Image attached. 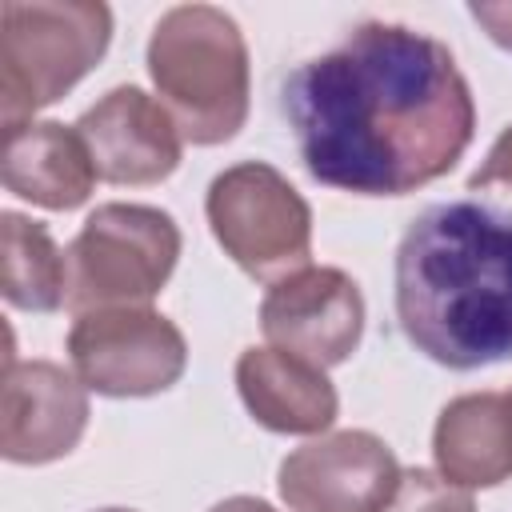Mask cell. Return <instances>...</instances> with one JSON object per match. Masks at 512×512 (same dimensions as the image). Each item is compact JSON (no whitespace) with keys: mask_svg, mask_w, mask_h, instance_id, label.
I'll return each mask as SVG.
<instances>
[{"mask_svg":"<svg viewBox=\"0 0 512 512\" xmlns=\"http://www.w3.org/2000/svg\"><path fill=\"white\" fill-rule=\"evenodd\" d=\"M180 228L152 204H96L68 252V308H144L176 272Z\"/></svg>","mask_w":512,"mask_h":512,"instance_id":"cell-5","label":"cell"},{"mask_svg":"<svg viewBox=\"0 0 512 512\" xmlns=\"http://www.w3.org/2000/svg\"><path fill=\"white\" fill-rule=\"evenodd\" d=\"M280 108L308 176L352 196H408L448 176L476 132L448 44L388 20H364L296 64Z\"/></svg>","mask_w":512,"mask_h":512,"instance_id":"cell-1","label":"cell"},{"mask_svg":"<svg viewBox=\"0 0 512 512\" xmlns=\"http://www.w3.org/2000/svg\"><path fill=\"white\" fill-rule=\"evenodd\" d=\"M0 180L12 196L48 212L80 208L96 188V164L76 128L60 120H32L4 132Z\"/></svg>","mask_w":512,"mask_h":512,"instance_id":"cell-13","label":"cell"},{"mask_svg":"<svg viewBox=\"0 0 512 512\" xmlns=\"http://www.w3.org/2000/svg\"><path fill=\"white\" fill-rule=\"evenodd\" d=\"M96 512H136V508H96Z\"/></svg>","mask_w":512,"mask_h":512,"instance_id":"cell-20","label":"cell"},{"mask_svg":"<svg viewBox=\"0 0 512 512\" xmlns=\"http://www.w3.org/2000/svg\"><path fill=\"white\" fill-rule=\"evenodd\" d=\"M468 188H508L512 192V124L492 140L484 164L468 176Z\"/></svg>","mask_w":512,"mask_h":512,"instance_id":"cell-17","label":"cell"},{"mask_svg":"<svg viewBox=\"0 0 512 512\" xmlns=\"http://www.w3.org/2000/svg\"><path fill=\"white\" fill-rule=\"evenodd\" d=\"M112 8L100 0L0 4V124L4 132L68 96L108 52Z\"/></svg>","mask_w":512,"mask_h":512,"instance_id":"cell-4","label":"cell"},{"mask_svg":"<svg viewBox=\"0 0 512 512\" xmlns=\"http://www.w3.org/2000/svg\"><path fill=\"white\" fill-rule=\"evenodd\" d=\"M236 392L248 416L284 436H324L336 424L340 396L320 364L272 344H252L236 360Z\"/></svg>","mask_w":512,"mask_h":512,"instance_id":"cell-12","label":"cell"},{"mask_svg":"<svg viewBox=\"0 0 512 512\" xmlns=\"http://www.w3.org/2000/svg\"><path fill=\"white\" fill-rule=\"evenodd\" d=\"M88 428V388L56 360H16L4 352L0 456L8 464H52Z\"/></svg>","mask_w":512,"mask_h":512,"instance_id":"cell-10","label":"cell"},{"mask_svg":"<svg viewBox=\"0 0 512 512\" xmlns=\"http://www.w3.org/2000/svg\"><path fill=\"white\" fill-rule=\"evenodd\" d=\"M396 320L416 352L472 372L512 360V208L444 200L396 244Z\"/></svg>","mask_w":512,"mask_h":512,"instance_id":"cell-2","label":"cell"},{"mask_svg":"<svg viewBox=\"0 0 512 512\" xmlns=\"http://www.w3.org/2000/svg\"><path fill=\"white\" fill-rule=\"evenodd\" d=\"M204 216L224 256L252 280L276 284L312 260V208L264 160H240L212 176Z\"/></svg>","mask_w":512,"mask_h":512,"instance_id":"cell-6","label":"cell"},{"mask_svg":"<svg viewBox=\"0 0 512 512\" xmlns=\"http://www.w3.org/2000/svg\"><path fill=\"white\" fill-rule=\"evenodd\" d=\"M400 472L396 452L376 432L340 428L292 448L276 488L292 512H380Z\"/></svg>","mask_w":512,"mask_h":512,"instance_id":"cell-8","label":"cell"},{"mask_svg":"<svg viewBox=\"0 0 512 512\" xmlns=\"http://www.w3.org/2000/svg\"><path fill=\"white\" fill-rule=\"evenodd\" d=\"M68 360L96 396L140 400L168 392L188 368L184 332L156 308H92L68 328Z\"/></svg>","mask_w":512,"mask_h":512,"instance_id":"cell-7","label":"cell"},{"mask_svg":"<svg viewBox=\"0 0 512 512\" xmlns=\"http://www.w3.org/2000/svg\"><path fill=\"white\" fill-rule=\"evenodd\" d=\"M380 512H476V500L432 468H404Z\"/></svg>","mask_w":512,"mask_h":512,"instance_id":"cell-16","label":"cell"},{"mask_svg":"<svg viewBox=\"0 0 512 512\" xmlns=\"http://www.w3.org/2000/svg\"><path fill=\"white\" fill-rule=\"evenodd\" d=\"M208 512H276V508L268 500H260V496H228V500L212 504Z\"/></svg>","mask_w":512,"mask_h":512,"instance_id":"cell-19","label":"cell"},{"mask_svg":"<svg viewBox=\"0 0 512 512\" xmlns=\"http://www.w3.org/2000/svg\"><path fill=\"white\" fill-rule=\"evenodd\" d=\"M0 292L12 308L56 312L68 304V252L20 212H0Z\"/></svg>","mask_w":512,"mask_h":512,"instance_id":"cell-15","label":"cell"},{"mask_svg":"<svg viewBox=\"0 0 512 512\" xmlns=\"http://www.w3.org/2000/svg\"><path fill=\"white\" fill-rule=\"evenodd\" d=\"M80 140L92 152L96 176L108 184H160L180 168L184 136L172 112L136 84L104 92L76 124Z\"/></svg>","mask_w":512,"mask_h":512,"instance_id":"cell-11","label":"cell"},{"mask_svg":"<svg viewBox=\"0 0 512 512\" xmlns=\"http://www.w3.org/2000/svg\"><path fill=\"white\" fill-rule=\"evenodd\" d=\"M468 16L488 32L492 44L512 52V0H476L468 4Z\"/></svg>","mask_w":512,"mask_h":512,"instance_id":"cell-18","label":"cell"},{"mask_svg":"<svg viewBox=\"0 0 512 512\" xmlns=\"http://www.w3.org/2000/svg\"><path fill=\"white\" fill-rule=\"evenodd\" d=\"M148 76L188 144L232 140L248 120L252 72L240 24L216 4H176L148 36Z\"/></svg>","mask_w":512,"mask_h":512,"instance_id":"cell-3","label":"cell"},{"mask_svg":"<svg viewBox=\"0 0 512 512\" xmlns=\"http://www.w3.org/2000/svg\"><path fill=\"white\" fill-rule=\"evenodd\" d=\"M436 472L460 488L512 480V392H464L448 400L432 428Z\"/></svg>","mask_w":512,"mask_h":512,"instance_id":"cell-14","label":"cell"},{"mask_svg":"<svg viewBox=\"0 0 512 512\" xmlns=\"http://www.w3.org/2000/svg\"><path fill=\"white\" fill-rule=\"evenodd\" d=\"M260 332L272 348L336 368L360 348L364 292L344 268L308 264L268 284L260 300Z\"/></svg>","mask_w":512,"mask_h":512,"instance_id":"cell-9","label":"cell"}]
</instances>
